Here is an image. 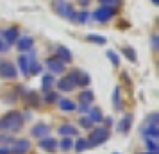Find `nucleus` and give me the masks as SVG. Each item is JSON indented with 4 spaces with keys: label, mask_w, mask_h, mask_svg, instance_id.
Returning <instances> with one entry per match:
<instances>
[{
    "label": "nucleus",
    "mask_w": 159,
    "mask_h": 154,
    "mask_svg": "<svg viewBox=\"0 0 159 154\" xmlns=\"http://www.w3.org/2000/svg\"><path fill=\"white\" fill-rule=\"evenodd\" d=\"M23 125V118L20 113H7L6 117L0 118V131L4 133H16L20 131Z\"/></svg>",
    "instance_id": "obj_1"
},
{
    "label": "nucleus",
    "mask_w": 159,
    "mask_h": 154,
    "mask_svg": "<svg viewBox=\"0 0 159 154\" xmlns=\"http://www.w3.org/2000/svg\"><path fill=\"white\" fill-rule=\"evenodd\" d=\"M141 136H145L147 140H157L159 136V125H157V113H152L148 120L141 127Z\"/></svg>",
    "instance_id": "obj_2"
},
{
    "label": "nucleus",
    "mask_w": 159,
    "mask_h": 154,
    "mask_svg": "<svg viewBox=\"0 0 159 154\" xmlns=\"http://www.w3.org/2000/svg\"><path fill=\"white\" fill-rule=\"evenodd\" d=\"M107 138H109L107 129H106V127H97V129H93V133L89 134L88 143H89V147H97V145H100V143H104Z\"/></svg>",
    "instance_id": "obj_3"
},
{
    "label": "nucleus",
    "mask_w": 159,
    "mask_h": 154,
    "mask_svg": "<svg viewBox=\"0 0 159 154\" xmlns=\"http://www.w3.org/2000/svg\"><path fill=\"white\" fill-rule=\"evenodd\" d=\"M56 11H57L61 16H65V18H68V20H72V22L77 18V13L73 11V7L68 4V2H63V0L56 2Z\"/></svg>",
    "instance_id": "obj_4"
},
{
    "label": "nucleus",
    "mask_w": 159,
    "mask_h": 154,
    "mask_svg": "<svg viewBox=\"0 0 159 154\" xmlns=\"http://www.w3.org/2000/svg\"><path fill=\"white\" fill-rule=\"evenodd\" d=\"M115 15H116L115 7H107V6H102V7H98L93 13V16H95L97 22H107V20H111Z\"/></svg>",
    "instance_id": "obj_5"
},
{
    "label": "nucleus",
    "mask_w": 159,
    "mask_h": 154,
    "mask_svg": "<svg viewBox=\"0 0 159 154\" xmlns=\"http://www.w3.org/2000/svg\"><path fill=\"white\" fill-rule=\"evenodd\" d=\"M0 77H4V79H15L16 66L11 61H0Z\"/></svg>",
    "instance_id": "obj_6"
},
{
    "label": "nucleus",
    "mask_w": 159,
    "mask_h": 154,
    "mask_svg": "<svg viewBox=\"0 0 159 154\" xmlns=\"http://www.w3.org/2000/svg\"><path fill=\"white\" fill-rule=\"evenodd\" d=\"M68 77L73 81L75 86H88V84H89V75L84 73V72H80V70H72Z\"/></svg>",
    "instance_id": "obj_7"
},
{
    "label": "nucleus",
    "mask_w": 159,
    "mask_h": 154,
    "mask_svg": "<svg viewBox=\"0 0 159 154\" xmlns=\"http://www.w3.org/2000/svg\"><path fill=\"white\" fill-rule=\"evenodd\" d=\"M29 149H30L29 140H16V142H13L9 151H11V154H25Z\"/></svg>",
    "instance_id": "obj_8"
},
{
    "label": "nucleus",
    "mask_w": 159,
    "mask_h": 154,
    "mask_svg": "<svg viewBox=\"0 0 159 154\" xmlns=\"http://www.w3.org/2000/svg\"><path fill=\"white\" fill-rule=\"evenodd\" d=\"M47 66H48V70H50L52 73H63L65 68H66L65 63L57 58H48L47 59Z\"/></svg>",
    "instance_id": "obj_9"
},
{
    "label": "nucleus",
    "mask_w": 159,
    "mask_h": 154,
    "mask_svg": "<svg viewBox=\"0 0 159 154\" xmlns=\"http://www.w3.org/2000/svg\"><path fill=\"white\" fill-rule=\"evenodd\" d=\"M2 38H4V41L7 45L16 43V40H18V29L16 27H9V29L2 30Z\"/></svg>",
    "instance_id": "obj_10"
},
{
    "label": "nucleus",
    "mask_w": 159,
    "mask_h": 154,
    "mask_svg": "<svg viewBox=\"0 0 159 154\" xmlns=\"http://www.w3.org/2000/svg\"><path fill=\"white\" fill-rule=\"evenodd\" d=\"M30 133H32V136H36V138H47L48 136V133H50V129H48V125L47 124H36L32 129H30Z\"/></svg>",
    "instance_id": "obj_11"
},
{
    "label": "nucleus",
    "mask_w": 159,
    "mask_h": 154,
    "mask_svg": "<svg viewBox=\"0 0 159 154\" xmlns=\"http://www.w3.org/2000/svg\"><path fill=\"white\" fill-rule=\"evenodd\" d=\"M56 52H57V59H61L63 63H70V61H72V52L68 50L66 47L59 45L57 49H56Z\"/></svg>",
    "instance_id": "obj_12"
},
{
    "label": "nucleus",
    "mask_w": 159,
    "mask_h": 154,
    "mask_svg": "<svg viewBox=\"0 0 159 154\" xmlns=\"http://www.w3.org/2000/svg\"><path fill=\"white\" fill-rule=\"evenodd\" d=\"M39 147H41V149H43V151H56V149H57V142H56V140L54 138H48V136H47V138H41V142H39Z\"/></svg>",
    "instance_id": "obj_13"
},
{
    "label": "nucleus",
    "mask_w": 159,
    "mask_h": 154,
    "mask_svg": "<svg viewBox=\"0 0 159 154\" xmlns=\"http://www.w3.org/2000/svg\"><path fill=\"white\" fill-rule=\"evenodd\" d=\"M57 88L61 90V91H72V90H75V84H73V81L66 75V77H63V79L57 82Z\"/></svg>",
    "instance_id": "obj_14"
},
{
    "label": "nucleus",
    "mask_w": 159,
    "mask_h": 154,
    "mask_svg": "<svg viewBox=\"0 0 159 154\" xmlns=\"http://www.w3.org/2000/svg\"><path fill=\"white\" fill-rule=\"evenodd\" d=\"M59 134L65 136V138H70L73 134H77V129L72 124H63V125H59Z\"/></svg>",
    "instance_id": "obj_15"
},
{
    "label": "nucleus",
    "mask_w": 159,
    "mask_h": 154,
    "mask_svg": "<svg viewBox=\"0 0 159 154\" xmlns=\"http://www.w3.org/2000/svg\"><path fill=\"white\" fill-rule=\"evenodd\" d=\"M16 47H18L20 50H30V47H32V38L30 36H22L18 41H16Z\"/></svg>",
    "instance_id": "obj_16"
},
{
    "label": "nucleus",
    "mask_w": 159,
    "mask_h": 154,
    "mask_svg": "<svg viewBox=\"0 0 159 154\" xmlns=\"http://www.w3.org/2000/svg\"><path fill=\"white\" fill-rule=\"evenodd\" d=\"M88 118L95 124V122H102L104 120V115H102V111L98 108H91V110L88 111Z\"/></svg>",
    "instance_id": "obj_17"
},
{
    "label": "nucleus",
    "mask_w": 159,
    "mask_h": 154,
    "mask_svg": "<svg viewBox=\"0 0 159 154\" xmlns=\"http://www.w3.org/2000/svg\"><path fill=\"white\" fill-rule=\"evenodd\" d=\"M130 124H132V115H125V117L120 120V124H118V131L120 133H127L129 131Z\"/></svg>",
    "instance_id": "obj_18"
},
{
    "label": "nucleus",
    "mask_w": 159,
    "mask_h": 154,
    "mask_svg": "<svg viewBox=\"0 0 159 154\" xmlns=\"http://www.w3.org/2000/svg\"><path fill=\"white\" fill-rule=\"evenodd\" d=\"M27 61H29V75H34V73L41 72V65L34 58H27Z\"/></svg>",
    "instance_id": "obj_19"
},
{
    "label": "nucleus",
    "mask_w": 159,
    "mask_h": 154,
    "mask_svg": "<svg viewBox=\"0 0 159 154\" xmlns=\"http://www.w3.org/2000/svg\"><path fill=\"white\" fill-rule=\"evenodd\" d=\"M59 108L63 111H75L77 110V106H75L73 100H70V99H61V100H59Z\"/></svg>",
    "instance_id": "obj_20"
},
{
    "label": "nucleus",
    "mask_w": 159,
    "mask_h": 154,
    "mask_svg": "<svg viewBox=\"0 0 159 154\" xmlns=\"http://www.w3.org/2000/svg\"><path fill=\"white\" fill-rule=\"evenodd\" d=\"M79 99H80V102H82V104H91V102H93V91L84 90V91L79 95Z\"/></svg>",
    "instance_id": "obj_21"
},
{
    "label": "nucleus",
    "mask_w": 159,
    "mask_h": 154,
    "mask_svg": "<svg viewBox=\"0 0 159 154\" xmlns=\"http://www.w3.org/2000/svg\"><path fill=\"white\" fill-rule=\"evenodd\" d=\"M18 65H20V68H22L23 75H29V61H27L25 56H20V58H18Z\"/></svg>",
    "instance_id": "obj_22"
},
{
    "label": "nucleus",
    "mask_w": 159,
    "mask_h": 154,
    "mask_svg": "<svg viewBox=\"0 0 159 154\" xmlns=\"http://www.w3.org/2000/svg\"><path fill=\"white\" fill-rule=\"evenodd\" d=\"M113 100H115L116 111H122V97H120V88H115V93H113Z\"/></svg>",
    "instance_id": "obj_23"
},
{
    "label": "nucleus",
    "mask_w": 159,
    "mask_h": 154,
    "mask_svg": "<svg viewBox=\"0 0 159 154\" xmlns=\"http://www.w3.org/2000/svg\"><path fill=\"white\" fill-rule=\"evenodd\" d=\"M52 84H54V77L52 75H45L43 77V91L47 93V91H50Z\"/></svg>",
    "instance_id": "obj_24"
},
{
    "label": "nucleus",
    "mask_w": 159,
    "mask_h": 154,
    "mask_svg": "<svg viewBox=\"0 0 159 154\" xmlns=\"http://www.w3.org/2000/svg\"><path fill=\"white\" fill-rule=\"evenodd\" d=\"M88 147H89L88 140L80 138V140H77V143H75V151H77V152H82V151H86Z\"/></svg>",
    "instance_id": "obj_25"
},
{
    "label": "nucleus",
    "mask_w": 159,
    "mask_h": 154,
    "mask_svg": "<svg viewBox=\"0 0 159 154\" xmlns=\"http://www.w3.org/2000/svg\"><path fill=\"white\" fill-rule=\"evenodd\" d=\"M123 54H125V56H127V58L132 61V63H136L138 56H136V50H134V49H130V47H125V49H123Z\"/></svg>",
    "instance_id": "obj_26"
},
{
    "label": "nucleus",
    "mask_w": 159,
    "mask_h": 154,
    "mask_svg": "<svg viewBox=\"0 0 159 154\" xmlns=\"http://www.w3.org/2000/svg\"><path fill=\"white\" fill-rule=\"evenodd\" d=\"M88 41H95V43H106V38L104 36H97V34H88Z\"/></svg>",
    "instance_id": "obj_27"
},
{
    "label": "nucleus",
    "mask_w": 159,
    "mask_h": 154,
    "mask_svg": "<svg viewBox=\"0 0 159 154\" xmlns=\"http://www.w3.org/2000/svg\"><path fill=\"white\" fill-rule=\"evenodd\" d=\"M57 145H61L63 151H70V149L73 147V142H72V138H65L61 143H57Z\"/></svg>",
    "instance_id": "obj_28"
},
{
    "label": "nucleus",
    "mask_w": 159,
    "mask_h": 154,
    "mask_svg": "<svg viewBox=\"0 0 159 154\" xmlns=\"http://www.w3.org/2000/svg\"><path fill=\"white\" fill-rule=\"evenodd\" d=\"M147 149L150 152H157V140H147Z\"/></svg>",
    "instance_id": "obj_29"
},
{
    "label": "nucleus",
    "mask_w": 159,
    "mask_h": 154,
    "mask_svg": "<svg viewBox=\"0 0 159 154\" xmlns=\"http://www.w3.org/2000/svg\"><path fill=\"white\" fill-rule=\"evenodd\" d=\"M80 125H82L84 129H89V127H93V122L86 117H80Z\"/></svg>",
    "instance_id": "obj_30"
},
{
    "label": "nucleus",
    "mask_w": 159,
    "mask_h": 154,
    "mask_svg": "<svg viewBox=\"0 0 159 154\" xmlns=\"http://www.w3.org/2000/svg\"><path fill=\"white\" fill-rule=\"evenodd\" d=\"M107 58L111 59V63H113V65H118V63H120V58H118V54H115L113 50H109V52H107Z\"/></svg>",
    "instance_id": "obj_31"
},
{
    "label": "nucleus",
    "mask_w": 159,
    "mask_h": 154,
    "mask_svg": "<svg viewBox=\"0 0 159 154\" xmlns=\"http://www.w3.org/2000/svg\"><path fill=\"white\" fill-rule=\"evenodd\" d=\"M56 99H57V97H56L54 91H47V93H45V102H54Z\"/></svg>",
    "instance_id": "obj_32"
},
{
    "label": "nucleus",
    "mask_w": 159,
    "mask_h": 154,
    "mask_svg": "<svg viewBox=\"0 0 159 154\" xmlns=\"http://www.w3.org/2000/svg\"><path fill=\"white\" fill-rule=\"evenodd\" d=\"M102 2V6H107V7H113L115 4H118L120 0H100Z\"/></svg>",
    "instance_id": "obj_33"
},
{
    "label": "nucleus",
    "mask_w": 159,
    "mask_h": 154,
    "mask_svg": "<svg viewBox=\"0 0 159 154\" xmlns=\"http://www.w3.org/2000/svg\"><path fill=\"white\" fill-rule=\"evenodd\" d=\"M88 13H80L79 16H77V18H75V20H77V22H80V23H84V22H88Z\"/></svg>",
    "instance_id": "obj_34"
},
{
    "label": "nucleus",
    "mask_w": 159,
    "mask_h": 154,
    "mask_svg": "<svg viewBox=\"0 0 159 154\" xmlns=\"http://www.w3.org/2000/svg\"><path fill=\"white\" fill-rule=\"evenodd\" d=\"M9 49V45L6 43V41H4V40H2V38H0V52H6Z\"/></svg>",
    "instance_id": "obj_35"
},
{
    "label": "nucleus",
    "mask_w": 159,
    "mask_h": 154,
    "mask_svg": "<svg viewBox=\"0 0 159 154\" xmlns=\"http://www.w3.org/2000/svg\"><path fill=\"white\" fill-rule=\"evenodd\" d=\"M91 110V104H80V111H89Z\"/></svg>",
    "instance_id": "obj_36"
},
{
    "label": "nucleus",
    "mask_w": 159,
    "mask_h": 154,
    "mask_svg": "<svg viewBox=\"0 0 159 154\" xmlns=\"http://www.w3.org/2000/svg\"><path fill=\"white\" fill-rule=\"evenodd\" d=\"M9 142H11V138L4 136V134H0V143H9Z\"/></svg>",
    "instance_id": "obj_37"
},
{
    "label": "nucleus",
    "mask_w": 159,
    "mask_h": 154,
    "mask_svg": "<svg viewBox=\"0 0 159 154\" xmlns=\"http://www.w3.org/2000/svg\"><path fill=\"white\" fill-rule=\"evenodd\" d=\"M0 154H11L9 147H0Z\"/></svg>",
    "instance_id": "obj_38"
},
{
    "label": "nucleus",
    "mask_w": 159,
    "mask_h": 154,
    "mask_svg": "<svg viewBox=\"0 0 159 154\" xmlns=\"http://www.w3.org/2000/svg\"><path fill=\"white\" fill-rule=\"evenodd\" d=\"M152 49H157V36H152Z\"/></svg>",
    "instance_id": "obj_39"
},
{
    "label": "nucleus",
    "mask_w": 159,
    "mask_h": 154,
    "mask_svg": "<svg viewBox=\"0 0 159 154\" xmlns=\"http://www.w3.org/2000/svg\"><path fill=\"white\" fill-rule=\"evenodd\" d=\"M80 4H82V6H86V4H89V0H79Z\"/></svg>",
    "instance_id": "obj_40"
},
{
    "label": "nucleus",
    "mask_w": 159,
    "mask_h": 154,
    "mask_svg": "<svg viewBox=\"0 0 159 154\" xmlns=\"http://www.w3.org/2000/svg\"><path fill=\"white\" fill-rule=\"evenodd\" d=\"M152 4H159V0H152Z\"/></svg>",
    "instance_id": "obj_41"
},
{
    "label": "nucleus",
    "mask_w": 159,
    "mask_h": 154,
    "mask_svg": "<svg viewBox=\"0 0 159 154\" xmlns=\"http://www.w3.org/2000/svg\"><path fill=\"white\" fill-rule=\"evenodd\" d=\"M147 154H157V152H147Z\"/></svg>",
    "instance_id": "obj_42"
}]
</instances>
